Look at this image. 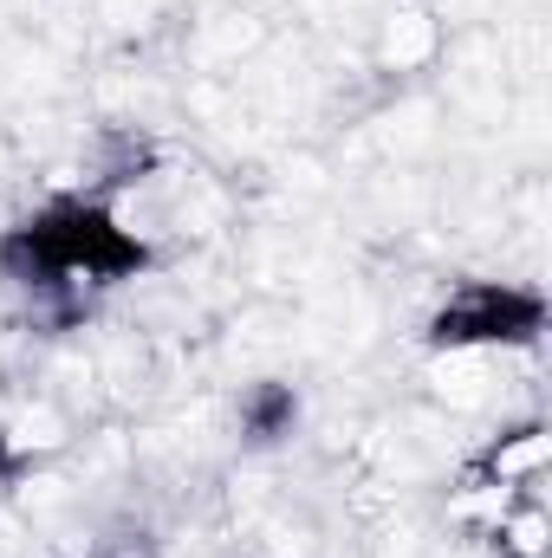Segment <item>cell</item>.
Listing matches in <instances>:
<instances>
[{
  "instance_id": "obj_2",
  "label": "cell",
  "mask_w": 552,
  "mask_h": 558,
  "mask_svg": "<svg viewBox=\"0 0 552 558\" xmlns=\"http://www.w3.org/2000/svg\"><path fill=\"white\" fill-rule=\"evenodd\" d=\"M435 52H442V26L422 0L384 7V20H377V65L384 72H422Z\"/></svg>"
},
{
  "instance_id": "obj_3",
  "label": "cell",
  "mask_w": 552,
  "mask_h": 558,
  "mask_svg": "<svg viewBox=\"0 0 552 558\" xmlns=\"http://www.w3.org/2000/svg\"><path fill=\"white\" fill-rule=\"evenodd\" d=\"M292 416H299V403H292V390H279V384L254 390V397L241 403V422H248V435H254V441H274V435H286V428H292Z\"/></svg>"
},
{
  "instance_id": "obj_1",
  "label": "cell",
  "mask_w": 552,
  "mask_h": 558,
  "mask_svg": "<svg viewBox=\"0 0 552 558\" xmlns=\"http://www.w3.org/2000/svg\"><path fill=\"white\" fill-rule=\"evenodd\" d=\"M435 351H501V344H527L540 338V299L507 286V279H475L461 286L435 325H429Z\"/></svg>"
}]
</instances>
